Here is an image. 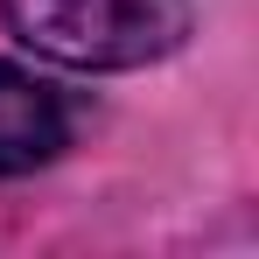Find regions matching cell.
<instances>
[{"instance_id": "obj_1", "label": "cell", "mask_w": 259, "mask_h": 259, "mask_svg": "<svg viewBox=\"0 0 259 259\" xmlns=\"http://www.w3.org/2000/svg\"><path fill=\"white\" fill-rule=\"evenodd\" d=\"M21 42L70 70H140L189 35V0H0Z\"/></svg>"}, {"instance_id": "obj_2", "label": "cell", "mask_w": 259, "mask_h": 259, "mask_svg": "<svg viewBox=\"0 0 259 259\" xmlns=\"http://www.w3.org/2000/svg\"><path fill=\"white\" fill-rule=\"evenodd\" d=\"M70 147V105L21 63H0V175H35Z\"/></svg>"}]
</instances>
